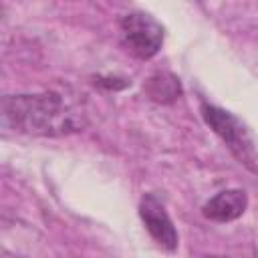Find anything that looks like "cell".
Masks as SVG:
<instances>
[{
	"label": "cell",
	"instance_id": "5",
	"mask_svg": "<svg viewBox=\"0 0 258 258\" xmlns=\"http://www.w3.org/2000/svg\"><path fill=\"white\" fill-rule=\"evenodd\" d=\"M248 206V196L244 189H224L220 194H216L214 198H210L204 204V216L212 222H232L238 220Z\"/></svg>",
	"mask_w": 258,
	"mask_h": 258
},
{
	"label": "cell",
	"instance_id": "4",
	"mask_svg": "<svg viewBox=\"0 0 258 258\" xmlns=\"http://www.w3.org/2000/svg\"><path fill=\"white\" fill-rule=\"evenodd\" d=\"M139 216L149 232V236L167 252H175L179 244L177 230L165 212V206L155 194H145L139 202Z\"/></svg>",
	"mask_w": 258,
	"mask_h": 258
},
{
	"label": "cell",
	"instance_id": "6",
	"mask_svg": "<svg viewBox=\"0 0 258 258\" xmlns=\"http://www.w3.org/2000/svg\"><path fill=\"white\" fill-rule=\"evenodd\" d=\"M145 91H147V95H149L151 101L171 103V101H175L181 95V85H179V81L173 75H169V73H157V75L149 77V81L145 85Z\"/></svg>",
	"mask_w": 258,
	"mask_h": 258
},
{
	"label": "cell",
	"instance_id": "2",
	"mask_svg": "<svg viewBox=\"0 0 258 258\" xmlns=\"http://www.w3.org/2000/svg\"><path fill=\"white\" fill-rule=\"evenodd\" d=\"M200 111H202L204 121L228 145V149L236 155V159L240 163H244L248 169L258 173V153H256L252 137H250L248 129L242 125V121L238 117H234L230 111L210 105V103H202Z\"/></svg>",
	"mask_w": 258,
	"mask_h": 258
},
{
	"label": "cell",
	"instance_id": "3",
	"mask_svg": "<svg viewBox=\"0 0 258 258\" xmlns=\"http://www.w3.org/2000/svg\"><path fill=\"white\" fill-rule=\"evenodd\" d=\"M121 38L131 54L137 58H151L159 52L163 44V26L147 12L133 10L127 12L121 20Z\"/></svg>",
	"mask_w": 258,
	"mask_h": 258
},
{
	"label": "cell",
	"instance_id": "1",
	"mask_svg": "<svg viewBox=\"0 0 258 258\" xmlns=\"http://www.w3.org/2000/svg\"><path fill=\"white\" fill-rule=\"evenodd\" d=\"M2 125L28 135H64L79 131L81 117L58 93L8 95L2 99Z\"/></svg>",
	"mask_w": 258,
	"mask_h": 258
}]
</instances>
